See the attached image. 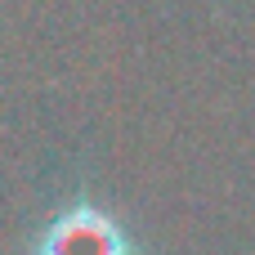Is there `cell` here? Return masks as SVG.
Returning <instances> with one entry per match:
<instances>
[{
  "instance_id": "obj_1",
  "label": "cell",
  "mask_w": 255,
  "mask_h": 255,
  "mask_svg": "<svg viewBox=\"0 0 255 255\" xmlns=\"http://www.w3.org/2000/svg\"><path fill=\"white\" fill-rule=\"evenodd\" d=\"M31 251L36 255H134V247H130V233L108 211L76 202L40 229Z\"/></svg>"
}]
</instances>
